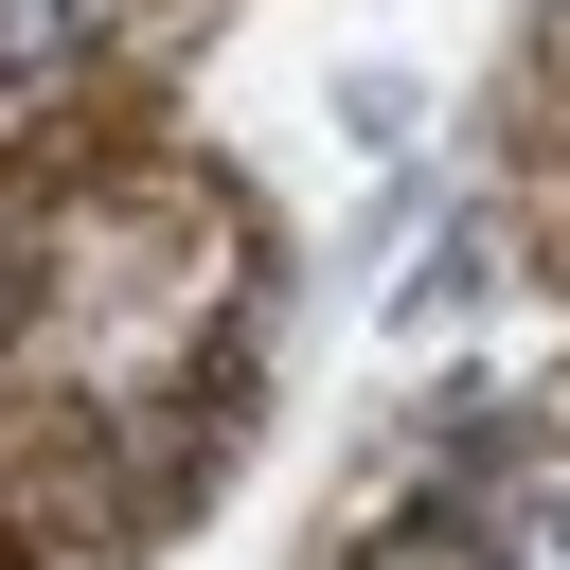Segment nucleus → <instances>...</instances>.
Instances as JSON below:
<instances>
[{
	"label": "nucleus",
	"mask_w": 570,
	"mask_h": 570,
	"mask_svg": "<svg viewBox=\"0 0 570 570\" xmlns=\"http://www.w3.org/2000/svg\"><path fill=\"white\" fill-rule=\"evenodd\" d=\"M338 570H499V534H481L463 499H428V517H374V534H356Z\"/></svg>",
	"instance_id": "obj_1"
},
{
	"label": "nucleus",
	"mask_w": 570,
	"mask_h": 570,
	"mask_svg": "<svg viewBox=\"0 0 570 570\" xmlns=\"http://www.w3.org/2000/svg\"><path fill=\"white\" fill-rule=\"evenodd\" d=\"M89 53V0H0V89H53Z\"/></svg>",
	"instance_id": "obj_2"
},
{
	"label": "nucleus",
	"mask_w": 570,
	"mask_h": 570,
	"mask_svg": "<svg viewBox=\"0 0 570 570\" xmlns=\"http://www.w3.org/2000/svg\"><path fill=\"white\" fill-rule=\"evenodd\" d=\"M499 570H570V517H534V534H517V552H499Z\"/></svg>",
	"instance_id": "obj_3"
}]
</instances>
